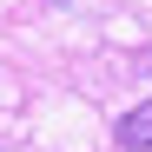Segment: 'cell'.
Here are the masks:
<instances>
[{"mask_svg": "<svg viewBox=\"0 0 152 152\" xmlns=\"http://www.w3.org/2000/svg\"><path fill=\"white\" fill-rule=\"evenodd\" d=\"M113 139H119L126 152H152V99H139L132 113H119V126H113Z\"/></svg>", "mask_w": 152, "mask_h": 152, "instance_id": "obj_1", "label": "cell"}]
</instances>
